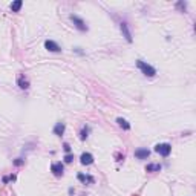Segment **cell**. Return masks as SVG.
<instances>
[{
  "mask_svg": "<svg viewBox=\"0 0 196 196\" xmlns=\"http://www.w3.org/2000/svg\"><path fill=\"white\" fill-rule=\"evenodd\" d=\"M136 66L141 69V72H143L146 77H155V75H156V69H155L153 66H150V65H147V63L141 61V60H138V61H136Z\"/></svg>",
  "mask_w": 196,
  "mask_h": 196,
  "instance_id": "cell-1",
  "label": "cell"
},
{
  "mask_svg": "<svg viewBox=\"0 0 196 196\" xmlns=\"http://www.w3.org/2000/svg\"><path fill=\"white\" fill-rule=\"evenodd\" d=\"M155 152L159 153L161 156H169L170 152H172V146L167 144V143H162V144H156L155 146Z\"/></svg>",
  "mask_w": 196,
  "mask_h": 196,
  "instance_id": "cell-2",
  "label": "cell"
},
{
  "mask_svg": "<svg viewBox=\"0 0 196 196\" xmlns=\"http://www.w3.org/2000/svg\"><path fill=\"white\" fill-rule=\"evenodd\" d=\"M69 19L72 20V23L75 25V28H77V29H80V31H87V25L84 23V20H83L81 17H78V15H74V14H72Z\"/></svg>",
  "mask_w": 196,
  "mask_h": 196,
  "instance_id": "cell-3",
  "label": "cell"
},
{
  "mask_svg": "<svg viewBox=\"0 0 196 196\" xmlns=\"http://www.w3.org/2000/svg\"><path fill=\"white\" fill-rule=\"evenodd\" d=\"M51 170H52V173H54L55 176H61V175H63V170H65V165H63L61 162H54V164L51 165Z\"/></svg>",
  "mask_w": 196,
  "mask_h": 196,
  "instance_id": "cell-4",
  "label": "cell"
},
{
  "mask_svg": "<svg viewBox=\"0 0 196 196\" xmlns=\"http://www.w3.org/2000/svg\"><path fill=\"white\" fill-rule=\"evenodd\" d=\"M44 48H46L48 51H51V52H60V51H61L60 46H58L55 41H52V40H46V41H44Z\"/></svg>",
  "mask_w": 196,
  "mask_h": 196,
  "instance_id": "cell-5",
  "label": "cell"
},
{
  "mask_svg": "<svg viewBox=\"0 0 196 196\" xmlns=\"http://www.w3.org/2000/svg\"><path fill=\"white\" fill-rule=\"evenodd\" d=\"M80 162H81L83 165H90V164L94 162V156H92L90 153H83V155L80 156Z\"/></svg>",
  "mask_w": 196,
  "mask_h": 196,
  "instance_id": "cell-6",
  "label": "cell"
},
{
  "mask_svg": "<svg viewBox=\"0 0 196 196\" xmlns=\"http://www.w3.org/2000/svg\"><path fill=\"white\" fill-rule=\"evenodd\" d=\"M149 155H150V150H147V149H138V150H135V156L138 159H147Z\"/></svg>",
  "mask_w": 196,
  "mask_h": 196,
  "instance_id": "cell-7",
  "label": "cell"
},
{
  "mask_svg": "<svg viewBox=\"0 0 196 196\" xmlns=\"http://www.w3.org/2000/svg\"><path fill=\"white\" fill-rule=\"evenodd\" d=\"M121 32L124 34V37H126V40H127L129 43L132 41V34H130L129 26H127V23H126V22H123V23H121Z\"/></svg>",
  "mask_w": 196,
  "mask_h": 196,
  "instance_id": "cell-8",
  "label": "cell"
},
{
  "mask_svg": "<svg viewBox=\"0 0 196 196\" xmlns=\"http://www.w3.org/2000/svg\"><path fill=\"white\" fill-rule=\"evenodd\" d=\"M54 133L58 135V136H61L65 133V123H57L55 127H54Z\"/></svg>",
  "mask_w": 196,
  "mask_h": 196,
  "instance_id": "cell-9",
  "label": "cell"
},
{
  "mask_svg": "<svg viewBox=\"0 0 196 196\" xmlns=\"http://www.w3.org/2000/svg\"><path fill=\"white\" fill-rule=\"evenodd\" d=\"M78 179L81 182H84V184H86V182H87V184H94V181H95L90 175H81V173L78 175Z\"/></svg>",
  "mask_w": 196,
  "mask_h": 196,
  "instance_id": "cell-10",
  "label": "cell"
},
{
  "mask_svg": "<svg viewBox=\"0 0 196 196\" xmlns=\"http://www.w3.org/2000/svg\"><path fill=\"white\" fill-rule=\"evenodd\" d=\"M17 83H19V87H20V89H28V87H29V81L25 78V77H19V81H17Z\"/></svg>",
  "mask_w": 196,
  "mask_h": 196,
  "instance_id": "cell-11",
  "label": "cell"
},
{
  "mask_svg": "<svg viewBox=\"0 0 196 196\" xmlns=\"http://www.w3.org/2000/svg\"><path fill=\"white\" fill-rule=\"evenodd\" d=\"M89 132H90V129H89V126H84V127L81 129V132H80V140H81V141H84V140L87 138V135H89Z\"/></svg>",
  "mask_w": 196,
  "mask_h": 196,
  "instance_id": "cell-12",
  "label": "cell"
},
{
  "mask_svg": "<svg viewBox=\"0 0 196 196\" xmlns=\"http://www.w3.org/2000/svg\"><path fill=\"white\" fill-rule=\"evenodd\" d=\"M117 123H118V126H119V127H123L124 130H129V129H130V124H129L124 118H118Z\"/></svg>",
  "mask_w": 196,
  "mask_h": 196,
  "instance_id": "cell-13",
  "label": "cell"
},
{
  "mask_svg": "<svg viewBox=\"0 0 196 196\" xmlns=\"http://www.w3.org/2000/svg\"><path fill=\"white\" fill-rule=\"evenodd\" d=\"M22 5H23V2H22V0H15L14 3H11V9H12L14 12H19V11H20V8H22Z\"/></svg>",
  "mask_w": 196,
  "mask_h": 196,
  "instance_id": "cell-14",
  "label": "cell"
},
{
  "mask_svg": "<svg viewBox=\"0 0 196 196\" xmlns=\"http://www.w3.org/2000/svg\"><path fill=\"white\" fill-rule=\"evenodd\" d=\"M146 170L147 172H159L161 170V164H149L146 167Z\"/></svg>",
  "mask_w": 196,
  "mask_h": 196,
  "instance_id": "cell-15",
  "label": "cell"
},
{
  "mask_svg": "<svg viewBox=\"0 0 196 196\" xmlns=\"http://www.w3.org/2000/svg\"><path fill=\"white\" fill-rule=\"evenodd\" d=\"M8 181H15V175H9L3 178V182H8Z\"/></svg>",
  "mask_w": 196,
  "mask_h": 196,
  "instance_id": "cell-16",
  "label": "cell"
},
{
  "mask_svg": "<svg viewBox=\"0 0 196 196\" xmlns=\"http://www.w3.org/2000/svg\"><path fill=\"white\" fill-rule=\"evenodd\" d=\"M22 164H25V159H22V158L14 159V165H22Z\"/></svg>",
  "mask_w": 196,
  "mask_h": 196,
  "instance_id": "cell-17",
  "label": "cell"
},
{
  "mask_svg": "<svg viewBox=\"0 0 196 196\" xmlns=\"http://www.w3.org/2000/svg\"><path fill=\"white\" fill-rule=\"evenodd\" d=\"M72 159H74V156H72L71 153H68V155L65 156V162H68V164H69V162H72Z\"/></svg>",
  "mask_w": 196,
  "mask_h": 196,
  "instance_id": "cell-18",
  "label": "cell"
},
{
  "mask_svg": "<svg viewBox=\"0 0 196 196\" xmlns=\"http://www.w3.org/2000/svg\"><path fill=\"white\" fill-rule=\"evenodd\" d=\"M63 149H65V152H68V153L71 152V146H69L68 143H65V144H63Z\"/></svg>",
  "mask_w": 196,
  "mask_h": 196,
  "instance_id": "cell-19",
  "label": "cell"
}]
</instances>
